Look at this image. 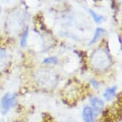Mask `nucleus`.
Returning a JSON list of instances; mask_svg holds the SVG:
<instances>
[{
    "label": "nucleus",
    "mask_w": 122,
    "mask_h": 122,
    "mask_svg": "<svg viewBox=\"0 0 122 122\" xmlns=\"http://www.w3.org/2000/svg\"><path fill=\"white\" fill-rule=\"evenodd\" d=\"M89 14H90V15L92 16V17H93L94 22H95L96 23L100 24V23H101V22H102L105 20V18L103 17V16L98 15V14H97L96 12H94L93 10H89Z\"/></svg>",
    "instance_id": "nucleus-6"
},
{
    "label": "nucleus",
    "mask_w": 122,
    "mask_h": 122,
    "mask_svg": "<svg viewBox=\"0 0 122 122\" xmlns=\"http://www.w3.org/2000/svg\"><path fill=\"white\" fill-rule=\"evenodd\" d=\"M0 12H1V8H0Z\"/></svg>",
    "instance_id": "nucleus-10"
},
{
    "label": "nucleus",
    "mask_w": 122,
    "mask_h": 122,
    "mask_svg": "<svg viewBox=\"0 0 122 122\" xmlns=\"http://www.w3.org/2000/svg\"><path fill=\"white\" fill-rule=\"evenodd\" d=\"M117 89V86H112V87H110V88H108L105 91L104 94H103L104 98L108 101H111L115 97V95H116Z\"/></svg>",
    "instance_id": "nucleus-4"
},
{
    "label": "nucleus",
    "mask_w": 122,
    "mask_h": 122,
    "mask_svg": "<svg viewBox=\"0 0 122 122\" xmlns=\"http://www.w3.org/2000/svg\"><path fill=\"white\" fill-rule=\"evenodd\" d=\"M15 101V96L10 95V93H7L3 97L1 100V109L2 112L3 114H6L9 111L10 107L12 106L14 102Z\"/></svg>",
    "instance_id": "nucleus-1"
},
{
    "label": "nucleus",
    "mask_w": 122,
    "mask_h": 122,
    "mask_svg": "<svg viewBox=\"0 0 122 122\" xmlns=\"http://www.w3.org/2000/svg\"><path fill=\"white\" fill-rule=\"evenodd\" d=\"M28 34H29V28H28V26H27L26 30H25V31L23 32V34H22V38H21V42H20V45H21L22 47H25L26 46Z\"/></svg>",
    "instance_id": "nucleus-7"
},
{
    "label": "nucleus",
    "mask_w": 122,
    "mask_h": 122,
    "mask_svg": "<svg viewBox=\"0 0 122 122\" xmlns=\"http://www.w3.org/2000/svg\"><path fill=\"white\" fill-rule=\"evenodd\" d=\"M82 117L84 122H93L94 112L89 106H86L82 111Z\"/></svg>",
    "instance_id": "nucleus-3"
},
{
    "label": "nucleus",
    "mask_w": 122,
    "mask_h": 122,
    "mask_svg": "<svg viewBox=\"0 0 122 122\" xmlns=\"http://www.w3.org/2000/svg\"><path fill=\"white\" fill-rule=\"evenodd\" d=\"M105 30L104 29H102V28H97L96 30H95V33H94L93 38L91 39L90 42H89V45H92V44H94V43H96L99 40V38H101V36L103 34H105Z\"/></svg>",
    "instance_id": "nucleus-5"
},
{
    "label": "nucleus",
    "mask_w": 122,
    "mask_h": 122,
    "mask_svg": "<svg viewBox=\"0 0 122 122\" xmlns=\"http://www.w3.org/2000/svg\"><path fill=\"white\" fill-rule=\"evenodd\" d=\"M44 63L46 64H54V63H57V58L56 57H50L46 58L44 61H43Z\"/></svg>",
    "instance_id": "nucleus-8"
},
{
    "label": "nucleus",
    "mask_w": 122,
    "mask_h": 122,
    "mask_svg": "<svg viewBox=\"0 0 122 122\" xmlns=\"http://www.w3.org/2000/svg\"><path fill=\"white\" fill-rule=\"evenodd\" d=\"M90 83H91L92 86L94 87V88H97L98 86H99L98 82L96 80H90Z\"/></svg>",
    "instance_id": "nucleus-9"
},
{
    "label": "nucleus",
    "mask_w": 122,
    "mask_h": 122,
    "mask_svg": "<svg viewBox=\"0 0 122 122\" xmlns=\"http://www.w3.org/2000/svg\"><path fill=\"white\" fill-rule=\"evenodd\" d=\"M89 101H90V104L92 106L91 109H93V111L96 112H100L105 106L104 101L102 100H101L100 98L96 97H91Z\"/></svg>",
    "instance_id": "nucleus-2"
}]
</instances>
